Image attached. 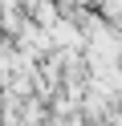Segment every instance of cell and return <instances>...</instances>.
Here are the masks:
<instances>
[{"instance_id": "6da1fadb", "label": "cell", "mask_w": 122, "mask_h": 126, "mask_svg": "<svg viewBox=\"0 0 122 126\" xmlns=\"http://www.w3.org/2000/svg\"><path fill=\"white\" fill-rule=\"evenodd\" d=\"M45 33H49V41H53V49H73V53L86 49V33L77 29V20H73L69 12H61V16H57Z\"/></svg>"}, {"instance_id": "7a4b0ae2", "label": "cell", "mask_w": 122, "mask_h": 126, "mask_svg": "<svg viewBox=\"0 0 122 126\" xmlns=\"http://www.w3.org/2000/svg\"><path fill=\"white\" fill-rule=\"evenodd\" d=\"M114 98H122V85H118V94H114Z\"/></svg>"}]
</instances>
